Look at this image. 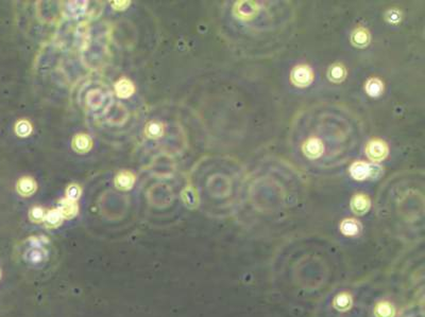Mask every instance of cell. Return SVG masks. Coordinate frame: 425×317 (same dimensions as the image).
I'll return each instance as SVG.
<instances>
[{
    "instance_id": "ba28073f",
    "label": "cell",
    "mask_w": 425,
    "mask_h": 317,
    "mask_svg": "<svg viewBox=\"0 0 425 317\" xmlns=\"http://www.w3.org/2000/svg\"><path fill=\"white\" fill-rule=\"evenodd\" d=\"M370 206H371V202H370L368 195L364 193L355 194L351 201V209L357 216L365 215L370 209Z\"/></svg>"
},
{
    "instance_id": "7c38bea8",
    "label": "cell",
    "mask_w": 425,
    "mask_h": 317,
    "mask_svg": "<svg viewBox=\"0 0 425 317\" xmlns=\"http://www.w3.org/2000/svg\"><path fill=\"white\" fill-rule=\"evenodd\" d=\"M59 211L64 218V220L74 219L79 212V206L77 202L69 201L67 199H63L59 204Z\"/></svg>"
},
{
    "instance_id": "603a6c76",
    "label": "cell",
    "mask_w": 425,
    "mask_h": 317,
    "mask_svg": "<svg viewBox=\"0 0 425 317\" xmlns=\"http://www.w3.org/2000/svg\"><path fill=\"white\" fill-rule=\"evenodd\" d=\"M88 102L91 107L98 108L102 104V102H104V96H102L100 91L93 90L89 93Z\"/></svg>"
},
{
    "instance_id": "e0dca14e",
    "label": "cell",
    "mask_w": 425,
    "mask_h": 317,
    "mask_svg": "<svg viewBox=\"0 0 425 317\" xmlns=\"http://www.w3.org/2000/svg\"><path fill=\"white\" fill-rule=\"evenodd\" d=\"M47 257V251L41 246V245H36L35 247L30 248V250L27 252L26 258L32 263H41L46 259Z\"/></svg>"
},
{
    "instance_id": "277c9868",
    "label": "cell",
    "mask_w": 425,
    "mask_h": 317,
    "mask_svg": "<svg viewBox=\"0 0 425 317\" xmlns=\"http://www.w3.org/2000/svg\"><path fill=\"white\" fill-rule=\"evenodd\" d=\"M303 154L310 159H317L324 152V146L319 138H309L302 146Z\"/></svg>"
},
{
    "instance_id": "3957f363",
    "label": "cell",
    "mask_w": 425,
    "mask_h": 317,
    "mask_svg": "<svg viewBox=\"0 0 425 317\" xmlns=\"http://www.w3.org/2000/svg\"><path fill=\"white\" fill-rule=\"evenodd\" d=\"M375 170H376L375 164L366 163L364 161H356L350 167V174L355 180L361 181V180L368 179L370 177H373L374 173L376 172Z\"/></svg>"
},
{
    "instance_id": "484cf974",
    "label": "cell",
    "mask_w": 425,
    "mask_h": 317,
    "mask_svg": "<svg viewBox=\"0 0 425 317\" xmlns=\"http://www.w3.org/2000/svg\"><path fill=\"white\" fill-rule=\"evenodd\" d=\"M386 19L387 21L391 22V23H398L401 21V15L399 13V11H389L386 14Z\"/></svg>"
},
{
    "instance_id": "7402d4cb",
    "label": "cell",
    "mask_w": 425,
    "mask_h": 317,
    "mask_svg": "<svg viewBox=\"0 0 425 317\" xmlns=\"http://www.w3.org/2000/svg\"><path fill=\"white\" fill-rule=\"evenodd\" d=\"M81 194H82V189L80 186H79L78 184H70L66 188V197L65 199H67L69 201L77 202L79 199H80Z\"/></svg>"
},
{
    "instance_id": "83f0119b",
    "label": "cell",
    "mask_w": 425,
    "mask_h": 317,
    "mask_svg": "<svg viewBox=\"0 0 425 317\" xmlns=\"http://www.w3.org/2000/svg\"><path fill=\"white\" fill-rule=\"evenodd\" d=\"M338 299L341 300V304H339V306H338V308L339 309L340 308H347L349 306V298L347 295H340L339 297H338Z\"/></svg>"
},
{
    "instance_id": "cb8c5ba5",
    "label": "cell",
    "mask_w": 425,
    "mask_h": 317,
    "mask_svg": "<svg viewBox=\"0 0 425 317\" xmlns=\"http://www.w3.org/2000/svg\"><path fill=\"white\" fill-rule=\"evenodd\" d=\"M375 314L377 315V317H392L393 309L389 304H380L376 307Z\"/></svg>"
},
{
    "instance_id": "52a82bcc",
    "label": "cell",
    "mask_w": 425,
    "mask_h": 317,
    "mask_svg": "<svg viewBox=\"0 0 425 317\" xmlns=\"http://www.w3.org/2000/svg\"><path fill=\"white\" fill-rule=\"evenodd\" d=\"M72 146L74 151L79 154H85L90 152L93 148V140L92 137L88 134L80 133L77 134L73 138Z\"/></svg>"
},
{
    "instance_id": "6da1fadb",
    "label": "cell",
    "mask_w": 425,
    "mask_h": 317,
    "mask_svg": "<svg viewBox=\"0 0 425 317\" xmlns=\"http://www.w3.org/2000/svg\"><path fill=\"white\" fill-rule=\"evenodd\" d=\"M315 79L314 70L310 65L301 64L296 66L290 73V82L298 88H306Z\"/></svg>"
},
{
    "instance_id": "30bf717a",
    "label": "cell",
    "mask_w": 425,
    "mask_h": 317,
    "mask_svg": "<svg viewBox=\"0 0 425 317\" xmlns=\"http://www.w3.org/2000/svg\"><path fill=\"white\" fill-rule=\"evenodd\" d=\"M16 190L21 196L29 197L35 193L37 190V184L33 177L23 176L18 179L16 184Z\"/></svg>"
},
{
    "instance_id": "9a60e30c",
    "label": "cell",
    "mask_w": 425,
    "mask_h": 317,
    "mask_svg": "<svg viewBox=\"0 0 425 317\" xmlns=\"http://www.w3.org/2000/svg\"><path fill=\"white\" fill-rule=\"evenodd\" d=\"M63 221H64V218H63V216L61 215V212L59 211V209L54 208V209H50L46 212L43 223L45 224L46 227H48V228H57V227L61 226V224L63 223Z\"/></svg>"
},
{
    "instance_id": "5bb4252c",
    "label": "cell",
    "mask_w": 425,
    "mask_h": 317,
    "mask_svg": "<svg viewBox=\"0 0 425 317\" xmlns=\"http://www.w3.org/2000/svg\"><path fill=\"white\" fill-rule=\"evenodd\" d=\"M365 90L368 96L379 98L384 92V83L379 78H370L365 84Z\"/></svg>"
},
{
    "instance_id": "d4e9b609",
    "label": "cell",
    "mask_w": 425,
    "mask_h": 317,
    "mask_svg": "<svg viewBox=\"0 0 425 317\" xmlns=\"http://www.w3.org/2000/svg\"><path fill=\"white\" fill-rule=\"evenodd\" d=\"M246 6H247L246 10H241L237 6L238 11L235 12V13H238L237 17L242 18V19H248L250 16H253V15L255 14V5L253 3L246 2Z\"/></svg>"
},
{
    "instance_id": "8fae6325",
    "label": "cell",
    "mask_w": 425,
    "mask_h": 317,
    "mask_svg": "<svg viewBox=\"0 0 425 317\" xmlns=\"http://www.w3.org/2000/svg\"><path fill=\"white\" fill-rule=\"evenodd\" d=\"M348 76L347 68L341 63H334L327 70V78L330 82L339 84L342 83Z\"/></svg>"
},
{
    "instance_id": "8992f818",
    "label": "cell",
    "mask_w": 425,
    "mask_h": 317,
    "mask_svg": "<svg viewBox=\"0 0 425 317\" xmlns=\"http://www.w3.org/2000/svg\"><path fill=\"white\" fill-rule=\"evenodd\" d=\"M371 42V34L364 27H358L351 34V44L356 48H366Z\"/></svg>"
},
{
    "instance_id": "44dd1931",
    "label": "cell",
    "mask_w": 425,
    "mask_h": 317,
    "mask_svg": "<svg viewBox=\"0 0 425 317\" xmlns=\"http://www.w3.org/2000/svg\"><path fill=\"white\" fill-rule=\"evenodd\" d=\"M45 215H46L45 209L43 207H39V206H33V207L29 211V218L31 222H33L35 224L43 223Z\"/></svg>"
},
{
    "instance_id": "9c48e42d",
    "label": "cell",
    "mask_w": 425,
    "mask_h": 317,
    "mask_svg": "<svg viewBox=\"0 0 425 317\" xmlns=\"http://www.w3.org/2000/svg\"><path fill=\"white\" fill-rule=\"evenodd\" d=\"M114 88H115L116 96L121 99H128L135 92L134 84H133V82L130 81L127 78L119 79V80L115 83Z\"/></svg>"
},
{
    "instance_id": "ffe728a7",
    "label": "cell",
    "mask_w": 425,
    "mask_h": 317,
    "mask_svg": "<svg viewBox=\"0 0 425 317\" xmlns=\"http://www.w3.org/2000/svg\"><path fill=\"white\" fill-rule=\"evenodd\" d=\"M86 7H88V1H70L67 4L68 12L74 15L75 17L82 15L85 12Z\"/></svg>"
},
{
    "instance_id": "d6986e66",
    "label": "cell",
    "mask_w": 425,
    "mask_h": 317,
    "mask_svg": "<svg viewBox=\"0 0 425 317\" xmlns=\"http://www.w3.org/2000/svg\"><path fill=\"white\" fill-rule=\"evenodd\" d=\"M340 231L345 236H354V235H356L358 233V231H359L358 223H357V222L355 220H353V219L344 220L342 222V223H341V225H340Z\"/></svg>"
},
{
    "instance_id": "4fadbf2b",
    "label": "cell",
    "mask_w": 425,
    "mask_h": 317,
    "mask_svg": "<svg viewBox=\"0 0 425 317\" xmlns=\"http://www.w3.org/2000/svg\"><path fill=\"white\" fill-rule=\"evenodd\" d=\"M164 133H165V126H164V123L161 121L152 120L150 122H148L145 126V135L149 139H153V140L160 139L163 137Z\"/></svg>"
},
{
    "instance_id": "7a4b0ae2",
    "label": "cell",
    "mask_w": 425,
    "mask_h": 317,
    "mask_svg": "<svg viewBox=\"0 0 425 317\" xmlns=\"http://www.w3.org/2000/svg\"><path fill=\"white\" fill-rule=\"evenodd\" d=\"M365 152L367 157L372 162H381L387 158L389 154V147L384 140L374 138L368 141Z\"/></svg>"
},
{
    "instance_id": "4316f807",
    "label": "cell",
    "mask_w": 425,
    "mask_h": 317,
    "mask_svg": "<svg viewBox=\"0 0 425 317\" xmlns=\"http://www.w3.org/2000/svg\"><path fill=\"white\" fill-rule=\"evenodd\" d=\"M130 1H113L112 2V6L115 11H123L127 9V7L130 5Z\"/></svg>"
},
{
    "instance_id": "2e32d148",
    "label": "cell",
    "mask_w": 425,
    "mask_h": 317,
    "mask_svg": "<svg viewBox=\"0 0 425 317\" xmlns=\"http://www.w3.org/2000/svg\"><path fill=\"white\" fill-rule=\"evenodd\" d=\"M14 131L18 137L26 138L30 136L31 133H32L33 126L29 120H27V119H20V120H18L16 124H15Z\"/></svg>"
},
{
    "instance_id": "5b68a950",
    "label": "cell",
    "mask_w": 425,
    "mask_h": 317,
    "mask_svg": "<svg viewBox=\"0 0 425 317\" xmlns=\"http://www.w3.org/2000/svg\"><path fill=\"white\" fill-rule=\"evenodd\" d=\"M136 177L134 174L128 170H122L115 176V186L120 191H129L135 185Z\"/></svg>"
},
{
    "instance_id": "ac0fdd59",
    "label": "cell",
    "mask_w": 425,
    "mask_h": 317,
    "mask_svg": "<svg viewBox=\"0 0 425 317\" xmlns=\"http://www.w3.org/2000/svg\"><path fill=\"white\" fill-rule=\"evenodd\" d=\"M182 199L185 205L190 208H196V206L198 205V194H197L196 190L191 186L186 187L183 190Z\"/></svg>"
}]
</instances>
